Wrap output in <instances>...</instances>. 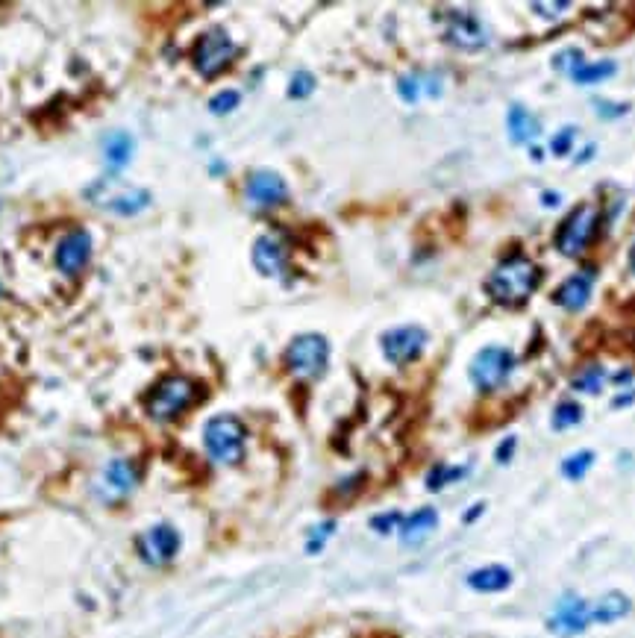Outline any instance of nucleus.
<instances>
[{"label": "nucleus", "mask_w": 635, "mask_h": 638, "mask_svg": "<svg viewBox=\"0 0 635 638\" xmlns=\"http://www.w3.org/2000/svg\"><path fill=\"white\" fill-rule=\"evenodd\" d=\"M336 533V521H324V524H318L312 533H309V541H306V550L309 553H318L324 544H327V539Z\"/></svg>", "instance_id": "28"}, {"label": "nucleus", "mask_w": 635, "mask_h": 638, "mask_svg": "<svg viewBox=\"0 0 635 638\" xmlns=\"http://www.w3.org/2000/svg\"><path fill=\"white\" fill-rule=\"evenodd\" d=\"M236 59V42L230 39V33L224 27H212L197 39L192 50V62L203 77H218L221 71L230 68V62Z\"/></svg>", "instance_id": "7"}, {"label": "nucleus", "mask_w": 635, "mask_h": 638, "mask_svg": "<svg viewBox=\"0 0 635 638\" xmlns=\"http://www.w3.org/2000/svg\"><path fill=\"white\" fill-rule=\"evenodd\" d=\"M615 62H609V59H600V62H580L574 71H571V80L577 83V86H597V83H603V80H609V77H615Z\"/></svg>", "instance_id": "22"}, {"label": "nucleus", "mask_w": 635, "mask_h": 638, "mask_svg": "<svg viewBox=\"0 0 635 638\" xmlns=\"http://www.w3.org/2000/svg\"><path fill=\"white\" fill-rule=\"evenodd\" d=\"M574 139H577V130H574V127H565V130H559V133L550 139V150H553L556 156H568L571 148H574Z\"/></svg>", "instance_id": "31"}, {"label": "nucleus", "mask_w": 635, "mask_h": 638, "mask_svg": "<svg viewBox=\"0 0 635 638\" xmlns=\"http://www.w3.org/2000/svg\"><path fill=\"white\" fill-rule=\"evenodd\" d=\"M541 200H547V206H556V200H559V195H544Z\"/></svg>", "instance_id": "38"}, {"label": "nucleus", "mask_w": 635, "mask_h": 638, "mask_svg": "<svg viewBox=\"0 0 635 638\" xmlns=\"http://www.w3.org/2000/svg\"><path fill=\"white\" fill-rule=\"evenodd\" d=\"M630 271H633V274H635V245L630 247Z\"/></svg>", "instance_id": "39"}, {"label": "nucleus", "mask_w": 635, "mask_h": 638, "mask_svg": "<svg viewBox=\"0 0 635 638\" xmlns=\"http://www.w3.org/2000/svg\"><path fill=\"white\" fill-rule=\"evenodd\" d=\"M630 609H633V603H630L627 594L609 591V594H603L600 600L591 603V624H615V621L627 618Z\"/></svg>", "instance_id": "19"}, {"label": "nucleus", "mask_w": 635, "mask_h": 638, "mask_svg": "<svg viewBox=\"0 0 635 638\" xmlns=\"http://www.w3.org/2000/svg\"><path fill=\"white\" fill-rule=\"evenodd\" d=\"M418 92H421V89H418V80H415V77H403V80H400V98L415 103V100H418Z\"/></svg>", "instance_id": "34"}, {"label": "nucleus", "mask_w": 635, "mask_h": 638, "mask_svg": "<svg viewBox=\"0 0 635 638\" xmlns=\"http://www.w3.org/2000/svg\"><path fill=\"white\" fill-rule=\"evenodd\" d=\"M591 465H594V453H591V450H577V453H571V456L562 462V477H568V480H583L588 471H591Z\"/></svg>", "instance_id": "25"}, {"label": "nucleus", "mask_w": 635, "mask_h": 638, "mask_svg": "<svg viewBox=\"0 0 635 638\" xmlns=\"http://www.w3.org/2000/svg\"><path fill=\"white\" fill-rule=\"evenodd\" d=\"M245 195L256 209H274L289 197V186L277 171H253L247 177Z\"/></svg>", "instance_id": "14"}, {"label": "nucleus", "mask_w": 635, "mask_h": 638, "mask_svg": "<svg viewBox=\"0 0 635 638\" xmlns=\"http://www.w3.org/2000/svg\"><path fill=\"white\" fill-rule=\"evenodd\" d=\"M468 586L474 591H483V594H494V591H503L512 586V571L503 568V565H486V568H477L468 574Z\"/></svg>", "instance_id": "21"}, {"label": "nucleus", "mask_w": 635, "mask_h": 638, "mask_svg": "<svg viewBox=\"0 0 635 638\" xmlns=\"http://www.w3.org/2000/svg\"><path fill=\"white\" fill-rule=\"evenodd\" d=\"M403 524V515L400 512H386V515H377L371 518V530H377L380 536H389V533H397Z\"/></svg>", "instance_id": "29"}, {"label": "nucleus", "mask_w": 635, "mask_h": 638, "mask_svg": "<svg viewBox=\"0 0 635 638\" xmlns=\"http://www.w3.org/2000/svg\"><path fill=\"white\" fill-rule=\"evenodd\" d=\"M591 289H594V271H580V274H571L556 292H553V300L568 309V312H580L591 297Z\"/></svg>", "instance_id": "18"}, {"label": "nucleus", "mask_w": 635, "mask_h": 638, "mask_svg": "<svg viewBox=\"0 0 635 638\" xmlns=\"http://www.w3.org/2000/svg\"><path fill=\"white\" fill-rule=\"evenodd\" d=\"M512 368H515L512 350L491 344V347H483V350L474 356V362H471V383H474L483 394L497 392V389L509 380Z\"/></svg>", "instance_id": "8"}, {"label": "nucleus", "mask_w": 635, "mask_h": 638, "mask_svg": "<svg viewBox=\"0 0 635 638\" xmlns=\"http://www.w3.org/2000/svg\"><path fill=\"white\" fill-rule=\"evenodd\" d=\"M550 630L556 636H577L583 633L586 627H591V603L577 597V594H568L556 603L553 615H550Z\"/></svg>", "instance_id": "13"}, {"label": "nucleus", "mask_w": 635, "mask_h": 638, "mask_svg": "<svg viewBox=\"0 0 635 638\" xmlns=\"http://www.w3.org/2000/svg\"><path fill=\"white\" fill-rule=\"evenodd\" d=\"M253 265L265 277H280L286 271V265H289V250H286V245L280 239L262 236L253 245Z\"/></svg>", "instance_id": "16"}, {"label": "nucleus", "mask_w": 635, "mask_h": 638, "mask_svg": "<svg viewBox=\"0 0 635 638\" xmlns=\"http://www.w3.org/2000/svg\"><path fill=\"white\" fill-rule=\"evenodd\" d=\"M583 421V406L574 403V400H562L556 409H553V430H571Z\"/></svg>", "instance_id": "24"}, {"label": "nucleus", "mask_w": 635, "mask_h": 638, "mask_svg": "<svg viewBox=\"0 0 635 638\" xmlns=\"http://www.w3.org/2000/svg\"><path fill=\"white\" fill-rule=\"evenodd\" d=\"M536 286L538 265L524 253H515V256L503 259L489 277V295L497 303H506V306L524 303L527 297L536 292Z\"/></svg>", "instance_id": "1"}, {"label": "nucleus", "mask_w": 635, "mask_h": 638, "mask_svg": "<svg viewBox=\"0 0 635 638\" xmlns=\"http://www.w3.org/2000/svg\"><path fill=\"white\" fill-rule=\"evenodd\" d=\"M597 106V115L600 118H621L630 112V103H612V100H594Z\"/></svg>", "instance_id": "33"}, {"label": "nucleus", "mask_w": 635, "mask_h": 638, "mask_svg": "<svg viewBox=\"0 0 635 638\" xmlns=\"http://www.w3.org/2000/svg\"><path fill=\"white\" fill-rule=\"evenodd\" d=\"M315 89V77L309 71H297L292 77V86H289V95L292 98H309Z\"/></svg>", "instance_id": "30"}, {"label": "nucleus", "mask_w": 635, "mask_h": 638, "mask_svg": "<svg viewBox=\"0 0 635 638\" xmlns=\"http://www.w3.org/2000/svg\"><path fill=\"white\" fill-rule=\"evenodd\" d=\"M506 124H509V136H512L515 145H530L533 139H538V133H541L538 118L527 106H512Z\"/></svg>", "instance_id": "20"}, {"label": "nucleus", "mask_w": 635, "mask_h": 638, "mask_svg": "<svg viewBox=\"0 0 635 638\" xmlns=\"http://www.w3.org/2000/svg\"><path fill=\"white\" fill-rule=\"evenodd\" d=\"M533 9H536V12H565V9H568V3H553V6H550V3H547V6L533 3Z\"/></svg>", "instance_id": "36"}, {"label": "nucleus", "mask_w": 635, "mask_h": 638, "mask_svg": "<svg viewBox=\"0 0 635 638\" xmlns=\"http://www.w3.org/2000/svg\"><path fill=\"white\" fill-rule=\"evenodd\" d=\"M436 527H439V512L433 506H424V509H418L412 515H403V524H400L397 536L406 547H415V544L430 539L436 533Z\"/></svg>", "instance_id": "17"}, {"label": "nucleus", "mask_w": 635, "mask_h": 638, "mask_svg": "<svg viewBox=\"0 0 635 638\" xmlns=\"http://www.w3.org/2000/svg\"><path fill=\"white\" fill-rule=\"evenodd\" d=\"M600 227V209L597 203H580L556 230V250L562 256H580L594 242Z\"/></svg>", "instance_id": "5"}, {"label": "nucleus", "mask_w": 635, "mask_h": 638, "mask_svg": "<svg viewBox=\"0 0 635 638\" xmlns=\"http://www.w3.org/2000/svg\"><path fill=\"white\" fill-rule=\"evenodd\" d=\"M486 509V503H477V506H471L468 512H465V524H471L474 518H480V512Z\"/></svg>", "instance_id": "37"}, {"label": "nucleus", "mask_w": 635, "mask_h": 638, "mask_svg": "<svg viewBox=\"0 0 635 638\" xmlns=\"http://www.w3.org/2000/svg\"><path fill=\"white\" fill-rule=\"evenodd\" d=\"M603 383H606V374H603L600 365H588L574 377V389L583 394H600Z\"/></svg>", "instance_id": "26"}, {"label": "nucleus", "mask_w": 635, "mask_h": 638, "mask_svg": "<svg viewBox=\"0 0 635 638\" xmlns=\"http://www.w3.org/2000/svg\"><path fill=\"white\" fill-rule=\"evenodd\" d=\"M383 353L389 359L391 365H409L412 359H418L427 347V330L415 327V324H406V327H394L389 330L383 339Z\"/></svg>", "instance_id": "10"}, {"label": "nucleus", "mask_w": 635, "mask_h": 638, "mask_svg": "<svg viewBox=\"0 0 635 638\" xmlns=\"http://www.w3.org/2000/svg\"><path fill=\"white\" fill-rule=\"evenodd\" d=\"M239 106V92H218L215 98L209 100V109L215 112V115H227V112H233Z\"/></svg>", "instance_id": "32"}, {"label": "nucleus", "mask_w": 635, "mask_h": 638, "mask_svg": "<svg viewBox=\"0 0 635 638\" xmlns=\"http://www.w3.org/2000/svg\"><path fill=\"white\" fill-rule=\"evenodd\" d=\"M89 256H92V236H89L86 230H74V233H68V236L59 242L56 265H59L62 274L77 277V274L86 268Z\"/></svg>", "instance_id": "15"}, {"label": "nucleus", "mask_w": 635, "mask_h": 638, "mask_svg": "<svg viewBox=\"0 0 635 638\" xmlns=\"http://www.w3.org/2000/svg\"><path fill=\"white\" fill-rule=\"evenodd\" d=\"M465 477V468H450V465H436L430 474H427V486L433 491L444 489V486H450V483H456V480H462Z\"/></svg>", "instance_id": "27"}, {"label": "nucleus", "mask_w": 635, "mask_h": 638, "mask_svg": "<svg viewBox=\"0 0 635 638\" xmlns=\"http://www.w3.org/2000/svg\"><path fill=\"white\" fill-rule=\"evenodd\" d=\"M86 197L98 209L115 212V215H136V212H142L147 203H150V195H147L145 189L130 186L124 180H115V177H103L98 183H92L86 189Z\"/></svg>", "instance_id": "4"}, {"label": "nucleus", "mask_w": 635, "mask_h": 638, "mask_svg": "<svg viewBox=\"0 0 635 638\" xmlns=\"http://www.w3.org/2000/svg\"><path fill=\"white\" fill-rule=\"evenodd\" d=\"M444 39L462 50H480L486 45V27L474 12L450 9L444 15Z\"/></svg>", "instance_id": "11"}, {"label": "nucleus", "mask_w": 635, "mask_h": 638, "mask_svg": "<svg viewBox=\"0 0 635 638\" xmlns=\"http://www.w3.org/2000/svg\"><path fill=\"white\" fill-rule=\"evenodd\" d=\"M327 362H330V344L318 333L294 336L292 344L286 347V368L297 377L315 380V377L324 374Z\"/></svg>", "instance_id": "6"}, {"label": "nucleus", "mask_w": 635, "mask_h": 638, "mask_svg": "<svg viewBox=\"0 0 635 638\" xmlns=\"http://www.w3.org/2000/svg\"><path fill=\"white\" fill-rule=\"evenodd\" d=\"M180 533L171 524H156L136 539V550L147 565H168L180 553Z\"/></svg>", "instance_id": "9"}, {"label": "nucleus", "mask_w": 635, "mask_h": 638, "mask_svg": "<svg viewBox=\"0 0 635 638\" xmlns=\"http://www.w3.org/2000/svg\"><path fill=\"white\" fill-rule=\"evenodd\" d=\"M136 486H139V471L127 459H112L98 477V494L106 503H118V500L130 497Z\"/></svg>", "instance_id": "12"}, {"label": "nucleus", "mask_w": 635, "mask_h": 638, "mask_svg": "<svg viewBox=\"0 0 635 638\" xmlns=\"http://www.w3.org/2000/svg\"><path fill=\"white\" fill-rule=\"evenodd\" d=\"M103 153H106V162L112 168H124L133 156V139L127 133H112L103 145Z\"/></svg>", "instance_id": "23"}, {"label": "nucleus", "mask_w": 635, "mask_h": 638, "mask_svg": "<svg viewBox=\"0 0 635 638\" xmlns=\"http://www.w3.org/2000/svg\"><path fill=\"white\" fill-rule=\"evenodd\" d=\"M515 444H518V442H515V436H509L506 442H503L500 447H497V450H494V459L506 465V462L512 459V453H515Z\"/></svg>", "instance_id": "35"}, {"label": "nucleus", "mask_w": 635, "mask_h": 638, "mask_svg": "<svg viewBox=\"0 0 635 638\" xmlns=\"http://www.w3.org/2000/svg\"><path fill=\"white\" fill-rule=\"evenodd\" d=\"M245 442L247 430L236 415H215V418L203 427L206 453H209L218 465H239V462L245 459Z\"/></svg>", "instance_id": "3"}, {"label": "nucleus", "mask_w": 635, "mask_h": 638, "mask_svg": "<svg viewBox=\"0 0 635 638\" xmlns=\"http://www.w3.org/2000/svg\"><path fill=\"white\" fill-rule=\"evenodd\" d=\"M200 397V386L189 377H165L145 397L147 415L153 421H174L186 409H192Z\"/></svg>", "instance_id": "2"}]
</instances>
